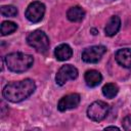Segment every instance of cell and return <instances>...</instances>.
I'll return each mask as SVG.
<instances>
[{
  "instance_id": "cell-1",
  "label": "cell",
  "mask_w": 131,
  "mask_h": 131,
  "mask_svg": "<svg viewBox=\"0 0 131 131\" xmlns=\"http://www.w3.org/2000/svg\"><path fill=\"white\" fill-rule=\"evenodd\" d=\"M36 84L31 79H25L18 82H11L3 89V96L8 101L19 102L34 93Z\"/></svg>"
},
{
  "instance_id": "cell-2",
  "label": "cell",
  "mask_w": 131,
  "mask_h": 131,
  "mask_svg": "<svg viewBox=\"0 0 131 131\" xmlns=\"http://www.w3.org/2000/svg\"><path fill=\"white\" fill-rule=\"evenodd\" d=\"M33 56L23 52H12L5 56V63L9 71L23 73L33 66Z\"/></svg>"
},
{
  "instance_id": "cell-3",
  "label": "cell",
  "mask_w": 131,
  "mask_h": 131,
  "mask_svg": "<svg viewBox=\"0 0 131 131\" xmlns=\"http://www.w3.org/2000/svg\"><path fill=\"white\" fill-rule=\"evenodd\" d=\"M27 42L36 51L41 53L46 52L49 48V39L47 35L40 30H36L30 33L27 37Z\"/></svg>"
},
{
  "instance_id": "cell-4",
  "label": "cell",
  "mask_w": 131,
  "mask_h": 131,
  "mask_svg": "<svg viewBox=\"0 0 131 131\" xmlns=\"http://www.w3.org/2000/svg\"><path fill=\"white\" fill-rule=\"evenodd\" d=\"M110 112V106L106 102L97 100L92 102L88 108H87V116L89 119L95 122H100L102 121L108 114Z\"/></svg>"
},
{
  "instance_id": "cell-5",
  "label": "cell",
  "mask_w": 131,
  "mask_h": 131,
  "mask_svg": "<svg viewBox=\"0 0 131 131\" xmlns=\"http://www.w3.org/2000/svg\"><path fill=\"white\" fill-rule=\"evenodd\" d=\"M45 13V5L40 1H34L29 4L26 10V17L31 23H39Z\"/></svg>"
},
{
  "instance_id": "cell-6",
  "label": "cell",
  "mask_w": 131,
  "mask_h": 131,
  "mask_svg": "<svg viewBox=\"0 0 131 131\" xmlns=\"http://www.w3.org/2000/svg\"><path fill=\"white\" fill-rule=\"evenodd\" d=\"M105 52H106V48L102 45L91 46L84 49V51L82 52V59L88 63H95L101 59V57Z\"/></svg>"
},
{
  "instance_id": "cell-7",
  "label": "cell",
  "mask_w": 131,
  "mask_h": 131,
  "mask_svg": "<svg viewBox=\"0 0 131 131\" xmlns=\"http://www.w3.org/2000/svg\"><path fill=\"white\" fill-rule=\"evenodd\" d=\"M77 77H78V70L72 64H64L58 70L55 76V81H56V84H58L59 86H62L68 81L75 80Z\"/></svg>"
},
{
  "instance_id": "cell-8",
  "label": "cell",
  "mask_w": 131,
  "mask_h": 131,
  "mask_svg": "<svg viewBox=\"0 0 131 131\" xmlns=\"http://www.w3.org/2000/svg\"><path fill=\"white\" fill-rule=\"evenodd\" d=\"M79 102H80V95L77 93H71L60 98L57 104V108L60 112H66L68 110L76 107L79 104Z\"/></svg>"
},
{
  "instance_id": "cell-9",
  "label": "cell",
  "mask_w": 131,
  "mask_h": 131,
  "mask_svg": "<svg viewBox=\"0 0 131 131\" xmlns=\"http://www.w3.org/2000/svg\"><path fill=\"white\" fill-rule=\"evenodd\" d=\"M115 58L117 62L123 68L131 69V49L130 48L119 49L115 54Z\"/></svg>"
},
{
  "instance_id": "cell-10",
  "label": "cell",
  "mask_w": 131,
  "mask_h": 131,
  "mask_svg": "<svg viewBox=\"0 0 131 131\" xmlns=\"http://www.w3.org/2000/svg\"><path fill=\"white\" fill-rule=\"evenodd\" d=\"M120 27H121V19H120V17L117 16V15H113L108 19V21L106 23V26L104 28V33L108 37L115 36L119 32Z\"/></svg>"
},
{
  "instance_id": "cell-11",
  "label": "cell",
  "mask_w": 131,
  "mask_h": 131,
  "mask_svg": "<svg viewBox=\"0 0 131 131\" xmlns=\"http://www.w3.org/2000/svg\"><path fill=\"white\" fill-rule=\"evenodd\" d=\"M54 55H55L57 60L64 61V60H68V59H70L72 57L73 50L70 47V45H68V44H60V45H58L55 48Z\"/></svg>"
},
{
  "instance_id": "cell-12",
  "label": "cell",
  "mask_w": 131,
  "mask_h": 131,
  "mask_svg": "<svg viewBox=\"0 0 131 131\" xmlns=\"http://www.w3.org/2000/svg\"><path fill=\"white\" fill-rule=\"evenodd\" d=\"M102 80V76L98 71L90 70L85 73V82L89 87H96L100 84Z\"/></svg>"
},
{
  "instance_id": "cell-13",
  "label": "cell",
  "mask_w": 131,
  "mask_h": 131,
  "mask_svg": "<svg viewBox=\"0 0 131 131\" xmlns=\"http://www.w3.org/2000/svg\"><path fill=\"white\" fill-rule=\"evenodd\" d=\"M85 16V11L80 6H73L67 12V17L71 21H81Z\"/></svg>"
},
{
  "instance_id": "cell-14",
  "label": "cell",
  "mask_w": 131,
  "mask_h": 131,
  "mask_svg": "<svg viewBox=\"0 0 131 131\" xmlns=\"http://www.w3.org/2000/svg\"><path fill=\"white\" fill-rule=\"evenodd\" d=\"M119 92V88L115 83H107L102 87V94L106 98H114Z\"/></svg>"
},
{
  "instance_id": "cell-15",
  "label": "cell",
  "mask_w": 131,
  "mask_h": 131,
  "mask_svg": "<svg viewBox=\"0 0 131 131\" xmlns=\"http://www.w3.org/2000/svg\"><path fill=\"white\" fill-rule=\"evenodd\" d=\"M16 29H17V26L15 23L6 20V21H3L1 25V34L2 36H6V35H9L15 32Z\"/></svg>"
},
{
  "instance_id": "cell-16",
  "label": "cell",
  "mask_w": 131,
  "mask_h": 131,
  "mask_svg": "<svg viewBox=\"0 0 131 131\" xmlns=\"http://www.w3.org/2000/svg\"><path fill=\"white\" fill-rule=\"evenodd\" d=\"M1 14L7 17H13L17 14V9L13 5H3L1 7Z\"/></svg>"
},
{
  "instance_id": "cell-17",
  "label": "cell",
  "mask_w": 131,
  "mask_h": 131,
  "mask_svg": "<svg viewBox=\"0 0 131 131\" xmlns=\"http://www.w3.org/2000/svg\"><path fill=\"white\" fill-rule=\"evenodd\" d=\"M122 125H123V129L124 130L131 131V115L124 118V120L122 122Z\"/></svg>"
},
{
  "instance_id": "cell-18",
  "label": "cell",
  "mask_w": 131,
  "mask_h": 131,
  "mask_svg": "<svg viewBox=\"0 0 131 131\" xmlns=\"http://www.w3.org/2000/svg\"><path fill=\"white\" fill-rule=\"evenodd\" d=\"M110 129H113V130H119L118 127H115V126H108L105 128V130H110Z\"/></svg>"
},
{
  "instance_id": "cell-19",
  "label": "cell",
  "mask_w": 131,
  "mask_h": 131,
  "mask_svg": "<svg viewBox=\"0 0 131 131\" xmlns=\"http://www.w3.org/2000/svg\"><path fill=\"white\" fill-rule=\"evenodd\" d=\"M91 32H93V33H92L93 35H96V34H97V33H96V31H95L94 29H92V30H91Z\"/></svg>"
}]
</instances>
